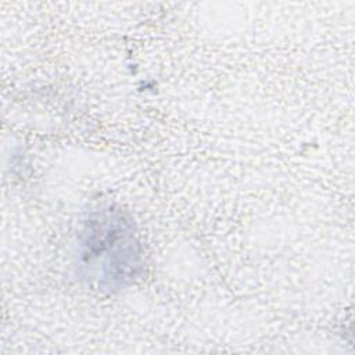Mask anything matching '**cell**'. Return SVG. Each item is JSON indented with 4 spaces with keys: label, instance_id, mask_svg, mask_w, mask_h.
Returning <instances> with one entry per match:
<instances>
[{
    "label": "cell",
    "instance_id": "cell-1",
    "mask_svg": "<svg viewBox=\"0 0 355 355\" xmlns=\"http://www.w3.org/2000/svg\"><path fill=\"white\" fill-rule=\"evenodd\" d=\"M82 266L94 275L100 287L118 290L141 270V252L132 220L112 208L94 212L82 232Z\"/></svg>",
    "mask_w": 355,
    "mask_h": 355
}]
</instances>
